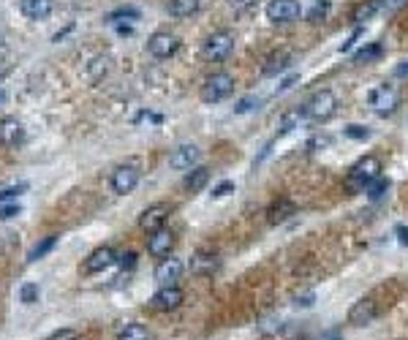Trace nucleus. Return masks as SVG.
Segmentation results:
<instances>
[{
  "label": "nucleus",
  "instance_id": "43",
  "mask_svg": "<svg viewBox=\"0 0 408 340\" xmlns=\"http://www.w3.org/2000/svg\"><path fill=\"white\" fill-rule=\"evenodd\" d=\"M324 340H340V335H337V332H330V335H327Z\"/></svg>",
  "mask_w": 408,
  "mask_h": 340
},
{
  "label": "nucleus",
  "instance_id": "28",
  "mask_svg": "<svg viewBox=\"0 0 408 340\" xmlns=\"http://www.w3.org/2000/svg\"><path fill=\"white\" fill-rule=\"evenodd\" d=\"M120 340H150V332L142 324H126V330L120 332Z\"/></svg>",
  "mask_w": 408,
  "mask_h": 340
},
{
  "label": "nucleus",
  "instance_id": "23",
  "mask_svg": "<svg viewBox=\"0 0 408 340\" xmlns=\"http://www.w3.org/2000/svg\"><path fill=\"white\" fill-rule=\"evenodd\" d=\"M305 120V112L303 109H289L286 115L281 118V125H278V134L286 136V134H291L294 128H300V122Z\"/></svg>",
  "mask_w": 408,
  "mask_h": 340
},
{
  "label": "nucleus",
  "instance_id": "29",
  "mask_svg": "<svg viewBox=\"0 0 408 340\" xmlns=\"http://www.w3.org/2000/svg\"><path fill=\"white\" fill-rule=\"evenodd\" d=\"M123 20H139V11H136V8H131V6H123V8H117V11H112L106 22L117 24V22H123Z\"/></svg>",
  "mask_w": 408,
  "mask_h": 340
},
{
  "label": "nucleus",
  "instance_id": "32",
  "mask_svg": "<svg viewBox=\"0 0 408 340\" xmlns=\"http://www.w3.org/2000/svg\"><path fill=\"white\" fill-rule=\"evenodd\" d=\"M343 134H346L349 139H359V142L370 136V131H367V128H362V125H349V128H343Z\"/></svg>",
  "mask_w": 408,
  "mask_h": 340
},
{
  "label": "nucleus",
  "instance_id": "10",
  "mask_svg": "<svg viewBox=\"0 0 408 340\" xmlns=\"http://www.w3.org/2000/svg\"><path fill=\"white\" fill-rule=\"evenodd\" d=\"M180 275H182V262H180V259H172V256L161 259L158 267H155V281H158L161 286H177Z\"/></svg>",
  "mask_w": 408,
  "mask_h": 340
},
{
  "label": "nucleus",
  "instance_id": "36",
  "mask_svg": "<svg viewBox=\"0 0 408 340\" xmlns=\"http://www.w3.org/2000/svg\"><path fill=\"white\" fill-rule=\"evenodd\" d=\"M50 340H79V332L77 330H57L50 335Z\"/></svg>",
  "mask_w": 408,
  "mask_h": 340
},
{
  "label": "nucleus",
  "instance_id": "19",
  "mask_svg": "<svg viewBox=\"0 0 408 340\" xmlns=\"http://www.w3.org/2000/svg\"><path fill=\"white\" fill-rule=\"evenodd\" d=\"M20 11L27 20H47L52 14V0H20Z\"/></svg>",
  "mask_w": 408,
  "mask_h": 340
},
{
  "label": "nucleus",
  "instance_id": "25",
  "mask_svg": "<svg viewBox=\"0 0 408 340\" xmlns=\"http://www.w3.org/2000/svg\"><path fill=\"white\" fill-rule=\"evenodd\" d=\"M381 55H384V47L379 44V41H373V44H367V47L359 49L357 55H354V60H357V63H373V60H379Z\"/></svg>",
  "mask_w": 408,
  "mask_h": 340
},
{
  "label": "nucleus",
  "instance_id": "17",
  "mask_svg": "<svg viewBox=\"0 0 408 340\" xmlns=\"http://www.w3.org/2000/svg\"><path fill=\"white\" fill-rule=\"evenodd\" d=\"M196 161H199V150L194 145H180L177 150L169 155V167H172V169L191 171Z\"/></svg>",
  "mask_w": 408,
  "mask_h": 340
},
{
  "label": "nucleus",
  "instance_id": "31",
  "mask_svg": "<svg viewBox=\"0 0 408 340\" xmlns=\"http://www.w3.org/2000/svg\"><path fill=\"white\" fill-rule=\"evenodd\" d=\"M20 299H22L25 305H33V302L38 299V286H36V283H25V286L20 289Z\"/></svg>",
  "mask_w": 408,
  "mask_h": 340
},
{
  "label": "nucleus",
  "instance_id": "35",
  "mask_svg": "<svg viewBox=\"0 0 408 340\" xmlns=\"http://www.w3.org/2000/svg\"><path fill=\"white\" fill-rule=\"evenodd\" d=\"M231 191H234V183H231V180H224L221 185H215V188H212V199H221V196L231 194Z\"/></svg>",
  "mask_w": 408,
  "mask_h": 340
},
{
  "label": "nucleus",
  "instance_id": "30",
  "mask_svg": "<svg viewBox=\"0 0 408 340\" xmlns=\"http://www.w3.org/2000/svg\"><path fill=\"white\" fill-rule=\"evenodd\" d=\"M327 11H330V3H327V0H316L313 8L307 11V20H310V22H319V20H324Z\"/></svg>",
  "mask_w": 408,
  "mask_h": 340
},
{
  "label": "nucleus",
  "instance_id": "16",
  "mask_svg": "<svg viewBox=\"0 0 408 340\" xmlns=\"http://www.w3.org/2000/svg\"><path fill=\"white\" fill-rule=\"evenodd\" d=\"M172 248H175V234L172 232H166V229H158L150 234V240H147V250L153 253L155 259H166L169 253H172Z\"/></svg>",
  "mask_w": 408,
  "mask_h": 340
},
{
  "label": "nucleus",
  "instance_id": "27",
  "mask_svg": "<svg viewBox=\"0 0 408 340\" xmlns=\"http://www.w3.org/2000/svg\"><path fill=\"white\" fill-rule=\"evenodd\" d=\"M386 191H389V180H386V177H376V180H373V183L365 188V194H367V199H370V201H379V199H381Z\"/></svg>",
  "mask_w": 408,
  "mask_h": 340
},
{
  "label": "nucleus",
  "instance_id": "8",
  "mask_svg": "<svg viewBox=\"0 0 408 340\" xmlns=\"http://www.w3.org/2000/svg\"><path fill=\"white\" fill-rule=\"evenodd\" d=\"M381 313V308H379V302L376 299H359L354 302V308L349 311V324H354V327H365V324H373L376 318Z\"/></svg>",
  "mask_w": 408,
  "mask_h": 340
},
{
  "label": "nucleus",
  "instance_id": "44",
  "mask_svg": "<svg viewBox=\"0 0 408 340\" xmlns=\"http://www.w3.org/2000/svg\"><path fill=\"white\" fill-rule=\"evenodd\" d=\"M3 98H6V96H3V93H0V101H3Z\"/></svg>",
  "mask_w": 408,
  "mask_h": 340
},
{
  "label": "nucleus",
  "instance_id": "7",
  "mask_svg": "<svg viewBox=\"0 0 408 340\" xmlns=\"http://www.w3.org/2000/svg\"><path fill=\"white\" fill-rule=\"evenodd\" d=\"M177 49H180V38L175 33H153V36L147 38V52H150L153 57H158V60L172 57Z\"/></svg>",
  "mask_w": 408,
  "mask_h": 340
},
{
  "label": "nucleus",
  "instance_id": "1",
  "mask_svg": "<svg viewBox=\"0 0 408 340\" xmlns=\"http://www.w3.org/2000/svg\"><path fill=\"white\" fill-rule=\"evenodd\" d=\"M376 177H381V161L376 155H365V158H359L357 164L349 169L346 188L349 191H365Z\"/></svg>",
  "mask_w": 408,
  "mask_h": 340
},
{
  "label": "nucleus",
  "instance_id": "40",
  "mask_svg": "<svg viewBox=\"0 0 408 340\" xmlns=\"http://www.w3.org/2000/svg\"><path fill=\"white\" fill-rule=\"evenodd\" d=\"M359 36H362V30H354V33H351V38H349V41H343V44H340V52H349V49L354 47V44H357L359 41Z\"/></svg>",
  "mask_w": 408,
  "mask_h": 340
},
{
  "label": "nucleus",
  "instance_id": "4",
  "mask_svg": "<svg viewBox=\"0 0 408 340\" xmlns=\"http://www.w3.org/2000/svg\"><path fill=\"white\" fill-rule=\"evenodd\" d=\"M231 52H234V33L231 30H215L207 36L204 41V57L207 60H226Z\"/></svg>",
  "mask_w": 408,
  "mask_h": 340
},
{
  "label": "nucleus",
  "instance_id": "2",
  "mask_svg": "<svg viewBox=\"0 0 408 340\" xmlns=\"http://www.w3.org/2000/svg\"><path fill=\"white\" fill-rule=\"evenodd\" d=\"M335 109H337V98H335L332 90H319V93H313V96L305 101V106H303L305 118L313 122L330 120L332 115H335Z\"/></svg>",
  "mask_w": 408,
  "mask_h": 340
},
{
  "label": "nucleus",
  "instance_id": "6",
  "mask_svg": "<svg viewBox=\"0 0 408 340\" xmlns=\"http://www.w3.org/2000/svg\"><path fill=\"white\" fill-rule=\"evenodd\" d=\"M139 180H142V171L136 164H126V167H117V169L112 171V191L120 196L131 194L136 185H139Z\"/></svg>",
  "mask_w": 408,
  "mask_h": 340
},
{
  "label": "nucleus",
  "instance_id": "15",
  "mask_svg": "<svg viewBox=\"0 0 408 340\" xmlns=\"http://www.w3.org/2000/svg\"><path fill=\"white\" fill-rule=\"evenodd\" d=\"M169 218V204H153V207H147L145 213H142V218H139V226L145 229V232H158V229H163V223Z\"/></svg>",
  "mask_w": 408,
  "mask_h": 340
},
{
  "label": "nucleus",
  "instance_id": "12",
  "mask_svg": "<svg viewBox=\"0 0 408 340\" xmlns=\"http://www.w3.org/2000/svg\"><path fill=\"white\" fill-rule=\"evenodd\" d=\"M25 142V128L17 118H3L0 120V145L17 147Z\"/></svg>",
  "mask_w": 408,
  "mask_h": 340
},
{
  "label": "nucleus",
  "instance_id": "14",
  "mask_svg": "<svg viewBox=\"0 0 408 340\" xmlns=\"http://www.w3.org/2000/svg\"><path fill=\"white\" fill-rule=\"evenodd\" d=\"M150 305H153L155 311H175V308L182 305V292H180L177 286H161L153 294Z\"/></svg>",
  "mask_w": 408,
  "mask_h": 340
},
{
  "label": "nucleus",
  "instance_id": "22",
  "mask_svg": "<svg viewBox=\"0 0 408 340\" xmlns=\"http://www.w3.org/2000/svg\"><path fill=\"white\" fill-rule=\"evenodd\" d=\"M199 8H202V0H169L172 17H194Z\"/></svg>",
  "mask_w": 408,
  "mask_h": 340
},
{
  "label": "nucleus",
  "instance_id": "41",
  "mask_svg": "<svg viewBox=\"0 0 408 340\" xmlns=\"http://www.w3.org/2000/svg\"><path fill=\"white\" fill-rule=\"evenodd\" d=\"M395 234H398L400 245H408V226H398V229H395Z\"/></svg>",
  "mask_w": 408,
  "mask_h": 340
},
{
  "label": "nucleus",
  "instance_id": "26",
  "mask_svg": "<svg viewBox=\"0 0 408 340\" xmlns=\"http://www.w3.org/2000/svg\"><path fill=\"white\" fill-rule=\"evenodd\" d=\"M54 243H57V234H50V237H44L38 245H33V250L27 253V262H36V259H41L44 253H50L52 248H54Z\"/></svg>",
  "mask_w": 408,
  "mask_h": 340
},
{
  "label": "nucleus",
  "instance_id": "34",
  "mask_svg": "<svg viewBox=\"0 0 408 340\" xmlns=\"http://www.w3.org/2000/svg\"><path fill=\"white\" fill-rule=\"evenodd\" d=\"M254 106H258V98H254V96H248V98H242L237 106H234V112L237 115H245V112H251Z\"/></svg>",
  "mask_w": 408,
  "mask_h": 340
},
{
  "label": "nucleus",
  "instance_id": "38",
  "mask_svg": "<svg viewBox=\"0 0 408 340\" xmlns=\"http://www.w3.org/2000/svg\"><path fill=\"white\" fill-rule=\"evenodd\" d=\"M22 191H25V185H17V188H6V191H0V204L8 201V199H17Z\"/></svg>",
  "mask_w": 408,
  "mask_h": 340
},
{
  "label": "nucleus",
  "instance_id": "24",
  "mask_svg": "<svg viewBox=\"0 0 408 340\" xmlns=\"http://www.w3.org/2000/svg\"><path fill=\"white\" fill-rule=\"evenodd\" d=\"M384 6V0H365L362 6H357V11H354V22H365V20H373L379 11H381Z\"/></svg>",
  "mask_w": 408,
  "mask_h": 340
},
{
  "label": "nucleus",
  "instance_id": "20",
  "mask_svg": "<svg viewBox=\"0 0 408 340\" xmlns=\"http://www.w3.org/2000/svg\"><path fill=\"white\" fill-rule=\"evenodd\" d=\"M207 183H210V169H207V167H196V169H191L188 174H185V180H182L185 191H191V194H199Z\"/></svg>",
  "mask_w": 408,
  "mask_h": 340
},
{
  "label": "nucleus",
  "instance_id": "11",
  "mask_svg": "<svg viewBox=\"0 0 408 340\" xmlns=\"http://www.w3.org/2000/svg\"><path fill=\"white\" fill-rule=\"evenodd\" d=\"M218 267H221V256H218L215 250L202 248V250H196V253L191 256V272H194V275H212Z\"/></svg>",
  "mask_w": 408,
  "mask_h": 340
},
{
  "label": "nucleus",
  "instance_id": "13",
  "mask_svg": "<svg viewBox=\"0 0 408 340\" xmlns=\"http://www.w3.org/2000/svg\"><path fill=\"white\" fill-rule=\"evenodd\" d=\"M117 262V253L109 248V245H101V248H96L90 256H87V262H85V272H103V269H109L112 264Z\"/></svg>",
  "mask_w": 408,
  "mask_h": 340
},
{
  "label": "nucleus",
  "instance_id": "9",
  "mask_svg": "<svg viewBox=\"0 0 408 340\" xmlns=\"http://www.w3.org/2000/svg\"><path fill=\"white\" fill-rule=\"evenodd\" d=\"M367 104H370L379 115H389V112L398 109V93H395V87H389V85L373 87L370 96H367Z\"/></svg>",
  "mask_w": 408,
  "mask_h": 340
},
{
  "label": "nucleus",
  "instance_id": "21",
  "mask_svg": "<svg viewBox=\"0 0 408 340\" xmlns=\"http://www.w3.org/2000/svg\"><path fill=\"white\" fill-rule=\"evenodd\" d=\"M294 213H297V207H294L291 199H278V201H272V207H270V223H283L286 218H291Z\"/></svg>",
  "mask_w": 408,
  "mask_h": 340
},
{
  "label": "nucleus",
  "instance_id": "33",
  "mask_svg": "<svg viewBox=\"0 0 408 340\" xmlns=\"http://www.w3.org/2000/svg\"><path fill=\"white\" fill-rule=\"evenodd\" d=\"M22 213V207L14 201V204H0V220H8L14 218V215H20Z\"/></svg>",
  "mask_w": 408,
  "mask_h": 340
},
{
  "label": "nucleus",
  "instance_id": "39",
  "mask_svg": "<svg viewBox=\"0 0 408 340\" xmlns=\"http://www.w3.org/2000/svg\"><path fill=\"white\" fill-rule=\"evenodd\" d=\"M234 11H245V8H251L256 0H226Z\"/></svg>",
  "mask_w": 408,
  "mask_h": 340
},
{
  "label": "nucleus",
  "instance_id": "37",
  "mask_svg": "<svg viewBox=\"0 0 408 340\" xmlns=\"http://www.w3.org/2000/svg\"><path fill=\"white\" fill-rule=\"evenodd\" d=\"M117 264H120L123 269H133L136 267V253L128 250V253H123V256H117Z\"/></svg>",
  "mask_w": 408,
  "mask_h": 340
},
{
  "label": "nucleus",
  "instance_id": "5",
  "mask_svg": "<svg viewBox=\"0 0 408 340\" xmlns=\"http://www.w3.org/2000/svg\"><path fill=\"white\" fill-rule=\"evenodd\" d=\"M300 14H303L300 0H270L267 3V20L275 24L297 22Z\"/></svg>",
  "mask_w": 408,
  "mask_h": 340
},
{
  "label": "nucleus",
  "instance_id": "18",
  "mask_svg": "<svg viewBox=\"0 0 408 340\" xmlns=\"http://www.w3.org/2000/svg\"><path fill=\"white\" fill-rule=\"evenodd\" d=\"M291 63H294V52L281 49V52H275V55H270V57L264 60L261 73H264V76H275V73H283L286 69H291Z\"/></svg>",
  "mask_w": 408,
  "mask_h": 340
},
{
  "label": "nucleus",
  "instance_id": "42",
  "mask_svg": "<svg viewBox=\"0 0 408 340\" xmlns=\"http://www.w3.org/2000/svg\"><path fill=\"white\" fill-rule=\"evenodd\" d=\"M395 73H398V76H408V60L406 63H400V66L395 69Z\"/></svg>",
  "mask_w": 408,
  "mask_h": 340
},
{
  "label": "nucleus",
  "instance_id": "3",
  "mask_svg": "<svg viewBox=\"0 0 408 340\" xmlns=\"http://www.w3.org/2000/svg\"><path fill=\"white\" fill-rule=\"evenodd\" d=\"M231 93H234V76L226 71H218L204 79L199 96H202L204 104H218V101H226Z\"/></svg>",
  "mask_w": 408,
  "mask_h": 340
}]
</instances>
